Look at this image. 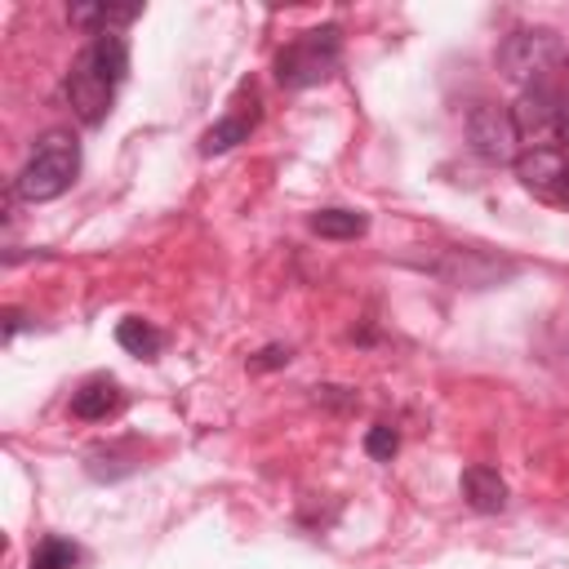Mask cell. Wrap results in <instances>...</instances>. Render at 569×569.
I'll use <instances>...</instances> for the list:
<instances>
[{"label": "cell", "mask_w": 569, "mask_h": 569, "mask_svg": "<svg viewBox=\"0 0 569 569\" xmlns=\"http://www.w3.org/2000/svg\"><path fill=\"white\" fill-rule=\"evenodd\" d=\"M333 71H338V27H316L276 58V80L284 89H311Z\"/></svg>", "instance_id": "2"}, {"label": "cell", "mask_w": 569, "mask_h": 569, "mask_svg": "<svg viewBox=\"0 0 569 569\" xmlns=\"http://www.w3.org/2000/svg\"><path fill=\"white\" fill-rule=\"evenodd\" d=\"M84 53L93 58V67H98L111 84L124 80V71H129V44H124L120 31H93V44H89Z\"/></svg>", "instance_id": "10"}, {"label": "cell", "mask_w": 569, "mask_h": 569, "mask_svg": "<svg viewBox=\"0 0 569 569\" xmlns=\"http://www.w3.org/2000/svg\"><path fill=\"white\" fill-rule=\"evenodd\" d=\"M249 365H253V369H280V365H289V347H262Z\"/></svg>", "instance_id": "16"}, {"label": "cell", "mask_w": 569, "mask_h": 569, "mask_svg": "<svg viewBox=\"0 0 569 569\" xmlns=\"http://www.w3.org/2000/svg\"><path fill=\"white\" fill-rule=\"evenodd\" d=\"M560 58V40L551 31H511L507 44L498 49V62L511 80H533Z\"/></svg>", "instance_id": "4"}, {"label": "cell", "mask_w": 569, "mask_h": 569, "mask_svg": "<svg viewBox=\"0 0 569 569\" xmlns=\"http://www.w3.org/2000/svg\"><path fill=\"white\" fill-rule=\"evenodd\" d=\"M76 560H80L76 542H67V538H58V533L40 538V547L31 551V569H71Z\"/></svg>", "instance_id": "14"}, {"label": "cell", "mask_w": 569, "mask_h": 569, "mask_svg": "<svg viewBox=\"0 0 569 569\" xmlns=\"http://www.w3.org/2000/svg\"><path fill=\"white\" fill-rule=\"evenodd\" d=\"M565 169H569V160H565V151H556V147H533V151H525V156L516 160L520 182H525L529 191H538V196H560Z\"/></svg>", "instance_id": "6"}, {"label": "cell", "mask_w": 569, "mask_h": 569, "mask_svg": "<svg viewBox=\"0 0 569 569\" xmlns=\"http://www.w3.org/2000/svg\"><path fill=\"white\" fill-rule=\"evenodd\" d=\"M80 173V147L71 133H49L40 138L36 156L18 173V196L22 200H58Z\"/></svg>", "instance_id": "1"}, {"label": "cell", "mask_w": 569, "mask_h": 569, "mask_svg": "<svg viewBox=\"0 0 569 569\" xmlns=\"http://www.w3.org/2000/svg\"><path fill=\"white\" fill-rule=\"evenodd\" d=\"M556 200H565V204H569V169H565V178H560V196H556Z\"/></svg>", "instance_id": "18"}, {"label": "cell", "mask_w": 569, "mask_h": 569, "mask_svg": "<svg viewBox=\"0 0 569 569\" xmlns=\"http://www.w3.org/2000/svg\"><path fill=\"white\" fill-rule=\"evenodd\" d=\"M249 129H253V116H231V120H222V124H213V129L204 133L200 151H204V156H218V151H227V147L244 142V138H249Z\"/></svg>", "instance_id": "13"}, {"label": "cell", "mask_w": 569, "mask_h": 569, "mask_svg": "<svg viewBox=\"0 0 569 569\" xmlns=\"http://www.w3.org/2000/svg\"><path fill=\"white\" fill-rule=\"evenodd\" d=\"M111 93H116V84L93 67V58H89V53H80V58H76V67H71V76H67L71 111H76L84 124H102V120H107V111H111Z\"/></svg>", "instance_id": "5"}, {"label": "cell", "mask_w": 569, "mask_h": 569, "mask_svg": "<svg viewBox=\"0 0 569 569\" xmlns=\"http://www.w3.org/2000/svg\"><path fill=\"white\" fill-rule=\"evenodd\" d=\"M365 227H369V218L356 213V209H320V213H311V231L325 236V240H356V236H365Z\"/></svg>", "instance_id": "11"}, {"label": "cell", "mask_w": 569, "mask_h": 569, "mask_svg": "<svg viewBox=\"0 0 569 569\" xmlns=\"http://www.w3.org/2000/svg\"><path fill=\"white\" fill-rule=\"evenodd\" d=\"M116 342H120L124 351L142 356V360H156V356H160V347H164L160 329H156V325H147V320H138V316H129V320H120V325H116Z\"/></svg>", "instance_id": "12"}, {"label": "cell", "mask_w": 569, "mask_h": 569, "mask_svg": "<svg viewBox=\"0 0 569 569\" xmlns=\"http://www.w3.org/2000/svg\"><path fill=\"white\" fill-rule=\"evenodd\" d=\"M400 449V436H396V427H387V422H378V427H369L365 431V453L369 458H378V462H391V453Z\"/></svg>", "instance_id": "15"}, {"label": "cell", "mask_w": 569, "mask_h": 569, "mask_svg": "<svg viewBox=\"0 0 569 569\" xmlns=\"http://www.w3.org/2000/svg\"><path fill=\"white\" fill-rule=\"evenodd\" d=\"M467 138L471 147L493 160V164H507V160H520V129L511 120L507 107H493V102H476L467 111Z\"/></svg>", "instance_id": "3"}, {"label": "cell", "mask_w": 569, "mask_h": 569, "mask_svg": "<svg viewBox=\"0 0 569 569\" xmlns=\"http://www.w3.org/2000/svg\"><path fill=\"white\" fill-rule=\"evenodd\" d=\"M462 493H467V502H471L476 511H485V516H493V511L507 507V485H502V476H498L493 467H467V471H462Z\"/></svg>", "instance_id": "8"}, {"label": "cell", "mask_w": 569, "mask_h": 569, "mask_svg": "<svg viewBox=\"0 0 569 569\" xmlns=\"http://www.w3.org/2000/svg\"><path fill=\"white\" fill-rule=\"evenodd\" d=\"M120 405V387L111 378H89L76 396H71V413L84 418V422H102L107 413H116Z\"/></svg>", "instance_id": "9"}, {"label": "cell", "mask_w": 569, "mask_h": 569, "mask_svg": "<svg viewBox=\"0 0 569 569\" xmlns=\"http://www.w3.org/2000/svg\"><path fill=\"white\" fill-rule=\"evenodd\" d=\"M18 325H22V316L9 307V311H4V338H13V329H18Z\"/></svg>", "instance_id": "17"}, {"label": "cell", "mask_w": 569, "mask_h": 569, "mask_svg": "<svg viewBox=\"0 0 569 569\" xmlns=\"http://www.w3.org/2000/svg\"><path fill=\"white\" fill-rule=\"evenodd\" d=\"M511 120H516V129H520V138H551L556 133V120H560V102L547 93V89H529L520 102H516V111H511Z\"/></svg>", "instance_id": "7"}]
</instances>
